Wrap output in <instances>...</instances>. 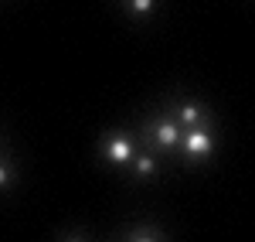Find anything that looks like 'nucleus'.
Wrapping results in <instances>:
<instances>
[{"label": "nucleus", "mask_w": 255, "mask_h": 242, "mask_svg": "<svg viewBox=\"0 0 255 242\" xmlns=\"http://www.w3.org/2000/svg\"><path fill=\"white\" fill-rule=\"evenodd\" d=\"M126 171H129L133 181H157L160 178V154L150 150V147H139L136 157L126 164Z\"/></svg>", "instance_id": "obj_5"}, {"label": "nucleus", "mask_w": 255, "mask_h": 242, "mask_svg": "<svg viewBox=\"0 0 255 242\" xmlns=\"http://www.w3.org/2000/svg\"><path fill=\"white\" fill-rule=\"evenodd\" d=\"M116 242H167V232L157 222H133L116 232Z\"/></svg>", "instance_id": "obj_6"}, {"label": "nucleus", "mask_w": 255, "mask_h": 242, "mask_svg": "<svg viewBox=\"0 0 255 242\" xmlns=\"http://www.w3.org/2000/svg\"><path fill=\"white\" fill-rule=\"evenodd\" d=\"M58 242H92V236H89V229H68V232H61Z\"/></svg>", "instance_id": "obj_9"}, {"label": "nucleus", "mask_w": 255, "mask_h": 242, "mask_svg": "<svg viewBox=\"0 0 255 242\" xmlns=\"http://www.w3.org/2000/svg\"><path fill=\"white\" fill-rule=\"evenodd\" d=\"M215 150H218L215 123H208V126H191V130L180 133V147H177V154H180V161H184V164L211 161Z\"/></svg>", "instance_id": "obj_3"}, {"label": "nucleus", "mask_w": 255, "mask_h": 242, "mask_svg": "<svg viewBox=\"0 0 255 242\" xmlns=\"http://www.w3.org/2000/svg\"><path fill=\"white\" fill-rule=\"evenodd\" d=\"M126 10L136 20H150L157 14V0H126Z\"/></svg>", "instance_id": "obj_7"}, {"label": "nucleus", "mask_w": 255, "mask_h": 242, "mask_svg": "<svg viewBox=\"0 0 255 242\" xmlns=\"http://www.w3.org/2000/svg\"><path fill=\"white\" fill-rule=\"evenodd\" d=\"M180 126H177L163 109H157L153 116H146L143 123V140L150 150H157V154H177V147H180Z\"/></svg>", "instance_id": "obj_2"}, {"label": "nucleus", "mask_w": 255, "mask_h": 242, "mask_svg": "<svg viewBox=\"0 0 255 242\" xmlns=\"http://www.w3.org/2000/svg\"><path fill=\"white\" fill-rule=\"evenodd\" d=\"M163 113H167V116H170V120H174L180 130H191V126H208V123H215V113H211V109H208L201 99H191V96H174V99H167Z\"/></svg>", "instance_id": "obj_4"}, {"label": "nucleus", "mask_w": 255, "mask_h": 242, "mask_svg": "<svg viewBox=\"0 0 255 242\" xmlns=\"http://www.w3.org/2000/svg\"><path fill=\"white\" fill-rule=\"evenodd\" d=\"M139 147H143V143H139V137L129 126H116V130H109V133L99 140V157H102V164H109V167H116V171H126V164L136 157Z\"/></svg>", "instance_id": "obj_1"}, {"label": "nucleus", "mask_w": 255, "mask_h": 242, "mask_svg": "<svg viewBox=\"0 0 255 242\" xmlns=\"http://www.w3.org/2000/svg\"><path fill=\"white\" fill-rule=\"evenodd\" d=\"M14 184H17V164L10 157H0V191H7Z\"/></svg>", "instance_id": "obj_8"}]
</instances>
